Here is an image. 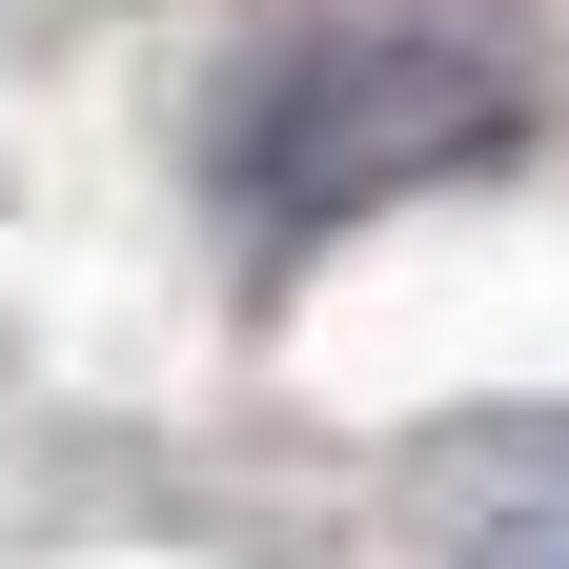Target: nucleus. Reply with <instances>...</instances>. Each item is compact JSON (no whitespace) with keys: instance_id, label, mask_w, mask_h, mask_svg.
<instances>
[{"instance_id":"1","label":"nucleus","mask_w":569,"mask_h":569,"mask_svg":"<svg viewBox=\"0 0 569 569\" xmlns=\"http://www.w3.org/2000/svg\"><path fill=\"white\" fill-rule=\"evenodd\" d=\"M509 122H529V102H509V61H488L468 21H306V41L244 82L224 183H244L264 244H306V224H346V203H387V183L488 163Z\"/></svg>"},{"instance_id":"2","label":"nucleus","mask_w":569,"mask_h":569,"mask_svg":"<svg viewBox=\"0 0 569 569\" xmlns=\"http://www.w3.org/2000/svg\"><path fill=\"white\" fill-rule=\"evenodd\" d=\"M488 569H569V488H529V509L488 529Z\"/></svg>"}]
</instances>
